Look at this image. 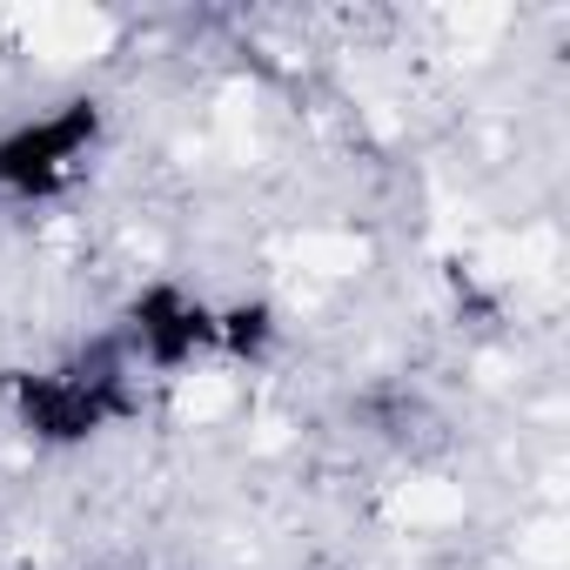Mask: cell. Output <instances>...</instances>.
Wrapping results in <instances>:
<instances>
[{"instance_id":"cell-1","label":"cell","mask_w":570,"mask_h":570,"mask_svg":"<svg viewBox=\"0 0 570 570\" xmlns=\"http://www.w3.org/2000/svg\"><path fill=\"white\" fill-rule=\"evenodd\" d=\"M21 41L41 61H95L115 48V14L101 8H35L21 14Z\"/></svg>"},{"instance_id":"cell-2","label":"cell","mask_w":570,"mask_h":570,"mask_svg":"<svg viewBox=\"0 0 570 570\" xmlns=\"http://www.w3.org/2000/svg\"><path fill=\"white\" fill-rule=\"evenodd\" d=\"M396 517L403 523H456L463 517V483H443V476H416L396 490Z\"/></svg>"},{"instance_id":"cell-3","label":"cell","mask_w":570,"mask_h":570,"mask_svg":"<svg viewBox=\"0 0 570 570\" xmlns=\"http://www.w3.org/2000/svg\"><path fill=\"white\" fill-rule=\"evenodd\" d=\"M228 403H235V383H228L222 370H195V376L175 383V416H181V423H215Z\"/></svg>"},{"instance_id":"cell-4","label":"cell","mask_w":570,"mask_h":570,"mask_svg":"<svg viewBox=\"0 0 570 570\" xmlns=\"http://www.w3.org/2000/svg\"><path fill=\"white\" fill-rule=\"evenodd\" d=\"M363 262H370V248L356 235H303L296 242V268H309V275H356Z\"/></svg>"},{"instance_id":"cell-5","label":"cell","mask_w":570,"mask_h":570,"mask_svg":"<svg viewBox=\"0 0 570 570\" xmlns=\"http://www.w3.org/2000/svg\"><path fill=\"white\" fill-rule=\"evenodd\" d=\"M523 557H530V563H563V523H557V517L530 523V530H523Z\"/></svg>"}]
</instances>
